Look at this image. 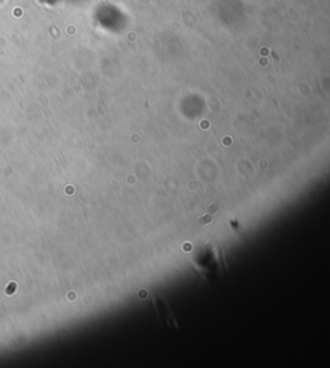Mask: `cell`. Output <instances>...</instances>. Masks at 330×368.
<instances>
[{
  "instance_id": "obj_1",
  "label": "cell",
  "mask_w": 330,
  "mask_h": 368,
  "mask_svg": "<svg viewBox=\"0 0 330 368\" xmlns=\"http://www.w3.org/2000/svg\"><path fill=\"white\" fill-rule=\"evenodd\" d=\"M156 300H158V301H155L156 308H158V312H162L165 316V318L162 321H165V323H166L168 326H170L172 329H177V322H176V318L173 317V314H172L170 309L168 308V305H166L164 299H162V296H158Z\"/></svg>"
}]
</instances>
